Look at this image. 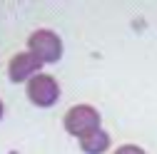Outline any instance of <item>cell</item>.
I'll list each match as a JSON object with an SVG mask.
<instances>
[{
	"instance_id": "6da1fadb",
	"label": "cell",
	"mask_w": 157,
	"mask_h": 154,
	"mask_svg": "<svg viewBox=\"0 0 157 154\" xmlns=\"http://www.w3.org/2000/svg\"><path fill=\"white\" fill-rule=\"evenodd\" d=\"M28 52L45 67V65H55V62L63 60L65 45H63V37L55 30L37 28V30H33L28 35Z\"/></svg>"
},
{
	"instance_id": "7a4b0ae2",
	"label": "cell",
	"mask_w": 157,
	"mask_h": 154,
	"mask_svg": "<svg viewBox=\"0 0 157 154\" xmlns=\"http://www.w3.org/2000/svg\"><path fill=\"white\" fill-rule=\"evenodd\" d=\"M100 127H102L100 109L92 107V105H85V102L82 105H72L65 112V117H63V129L75 139H82L85 134L100 129Z\"/></svg>"
},
{
	"instance_id": "3957f363",
	"label": "cell",
	"mask_w": 157,
	"mask_h": 154,
	"mask_svg": "<svg viewBox=\"0 0 157 154\" xmlns=\"http://www.w3.org/2000/svg\"><path fill=\"white\" fill-rule=\"evenodd\" d=\"M25 94H28L30 105L40 107V109H50V107H55L57 102H60L63 90H60V82H57L52 75L40 72V75H35L25 85Z\"/></svg>"
},
{
	"instance_id": "277c9868",
	"label": "cell",
	"mask_w": 157,
	"mask_h": 154,
	"mask_svg": "<svg viewBox=\"0 0 157 154\" xmlns=\"http://www.w3.org/2000/svg\"><path fill=\"white\" fill-rule=\"evenodd\" d=\"M43 72V65L35 60V57L23 50V52H15L10 57V62H8V80L13 85H28L35 75H40Z\"/></svg>"
},
{
	"instance_id": "5b68a950",
	"label": "cell",
	"mask_w": 157,
	"mask_h": 154,
	"mask_svg": "<svg viewBox=\"0 0 157 154\" xmlns=\"http://www.w3.org/2000/svg\"><path fill=\"white\" fill-rule=\"evenodd\" d=\"M110 144H112L110 132H105L102 127L90 132V134H85L82 139H77V147H80L82 154H105L110 149Z\"/></svg>"
},
{
	"instance_id": "8992f818",
	"label": "cell",
	"mask_w": 157,
	"mask_h": 154,
	"mask_svg": "<svg viewBox=\"0 0 157 154\" xmlns=\"http://www.w3.org/2000/svg\"><path fill=\"white\" fill-rule=\"evenodd\" d=\"M112 154H147V152H145L140 144H120Z\"/></svg>"
},
{
	"instance_id": "52a82bcc",
	"label": "cell",
	"mask_w": 157,
	"mask_h": 154,
	"mask_svg": "<svg viewBox=\"0 0 157 154\" xmlns=\"http://www.w3.org/2000/svg\"><path fill=\"white\" fill-rule=\"evenodd\" d=\"M3 117H5V102L0 100V119H3Z\"/></svg>"
}]
</instances>
